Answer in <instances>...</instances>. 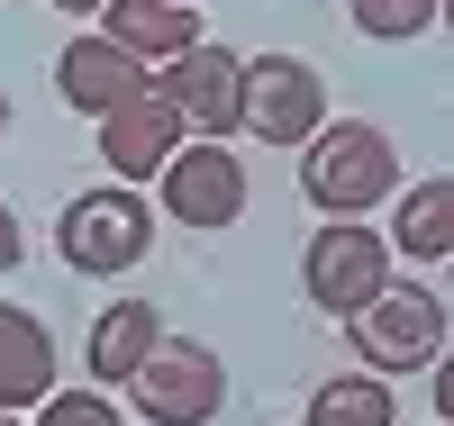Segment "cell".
Segmentation results:
<instances>
[{"label":"cell","instance_id":"6da1fadb","mask_svg":"<svg viewBox=\"0 0 454 426\" xmlns=\"http://www.w3.org/2000/svg\"><path fill=\"white\" fill-rule=\"evenodd\" d=\"M300 190L327 218H364V209H382L400 190V145L372 119H327L309 136V154H300Z\"/></svg>","mask_w":454,"mask_h":426},{"label":"cell","instance_id":"7a4b0ae2","mask_svg":"<svg viewBox=\"0 0 454 426\" xmlns=\"http://www.w3.org/2000/svg\"><path fill=\"white\" fill-rule=\"evenodd\" d=\"M55 254L73 263V273H91V282L137 273V263L155 254V209H145V190H128V182L73 190L64 218H55Z\"/></svg>","mask_w":454,"mask_h":426},{"label":"cell","instance_id":"3957f363","mask_svg":"<svg viewBox=\"0 0 454 426\" xmlns=\"http://www.w3.org/2000/svg\"><path fill=\"white\" fill-rule=\"evenodd\" d=\"M346 354H364V372H382V381L427 372V363L445 354V299H436L427 282H382V290L346 318Z\"/></svg>","mask_w":454,"mask_h":426},{"label":"cell","instance_id":"277c9868","mask_svg":"<svg viewBox=\"0 0 454 426\" xmlns=\"http://www.w3.org/2000/svg\"><path fill=\"white\" fill-rule=\"evenodd\" d=\"M128 399H137L145 426H218V408H227V363H218V345H200V336H164L155 354L137 363Z\"/></svg>","mask_w":454,"mask_h":426},{"label":"cell","instance_id":"5b68a950","mask_svg":"<svg viewBox=\"0 0 454 426\" xmlns=\"http://www.w3.org/2000/svg\"><path fill=\"white\" fill-rule=\"evenodd\" d=\"M237 128L263 145H309L327 128V82L300 55H246V91H237Z\"/></svg>","mask_w":454,"mask_h":426},{"label":"cell","instance_id":"8992f818","mask_svg":"<svg viewBox=\"0 0 454 426\" xmlns=\"http://www.w3.org/2000/svg\"><path fill=\"white\" fill-rule=\"evenodd\" d=\"M391 282V245L372 236L364 218H327L309 245H300V290H309V308H327V318H355V308Z\"/></svg>","mask_w":454,"mask_h":426},{"label":"cell","instance_id":"52a82bcc","mask_svg":"<svg viewBox=\"0 0 454 426\" xmlns=\"http://www.w3.org/2000/svg\"><path fill=\"white\" fill-rule=\"evenodd\" d=\"M155 91H164V109L182 119V136H200V145H218V136H237V91H246V55L237 46H200L192 55H173V64H155Z\"/></svg>","mask_w":454,"mask_h":426},{"label":"cell","instance_id":"ba28073f","mask_svg":"<svg viewBox=\"0 0 454 426\" xmlns=\"http://www.w3.org/2000/svg\"><path fill=\"white\" fill-rule=\"evenodd\" d=\"M155 182H164V218L200 227V236H209V227H237V218H246V200H254L246 164H237L227 145H200V136L182 145V154H173V164H164Z\"/></svg>","mask_w":454,"mask_h":426},{"label":"cell","instance_id":"9c48e42d","mask_svg":"<svg viewBox=\"0 0 454 426\" xmlns=\"http://www.w3.org/2000/svg\"><path fill=\"white\" fill-rule=\"evenodd\" d=\"M173 154H182V119L164 109V91H155V82H145L137 100H119V109L100 119V164L119 173L128 190H137V182H155Z\"/></svg>","mask_w":454,"mask_h":426},{"label":"cell","instance_id":"30bf717a","mask_svg":"<svg viewBox=\"0 0 454 426\" xmlns=\"http://www.w3.org/2000/svg\"><path fill=\"white\" fill-rule=\"evenodd\" d=\"M145 82H155V73H145L137 55H119L100 27H82V36L55 55V91H64V109H82V119H109V109L137 100Z\"/></svg>","mask_w":454,"mask_h":426},{"label":"cell","instance_id":"8fae6325","mask_svg":"<svg viewBox=\"0 0 454 426\" xmlns=\"http://www.w3.org/2000/svg\"><path fill=\"white\" fill-rule=\"evenodd\" d=\"M164 345V308L155 299H109L100 318H91V345H82V363H91V391H128L137 363Z\"/></svg>","mask_w":454,"mask_h":426},{"label":"cell","instance_id":"7c38bea8","mask_svg":"<svg viewBox=\"0 0 454 426\" xmlns=\"http://www.w3.org/2000/svg\"><path fill=\"white\" fill-rule=\"evenodd\" d=\"M100 36L155 73V64H173V55L200 46V10H182V0H109V10H100Z\"/></svg>","mask_w":454,"mask_h":426},{"label":"cell","instance_id":"4fadbf2b","mask_svg":"<svg viewBox=\"0 0 454 426\" xmlns=\"http://www.w3.org/2000/svg\"><path fill=\"white\" fill-rule=\"evenodd\" d=\"M55 391V327L36 318V308H19V299H0V408H36Z\"/></svg>","mask_w":454,"mask_h":426},{"label":"cell","instance_id":"5bb4252c","mask_svg":"<svg viewBox=\"0 0 454 426\" xmlns=\"http://www.w3.org/2000/svg\"><path fill=\"white\" fill-rule=\"evenodd\" d=\"M400 200V218H391V254H409V263H454V173H427V182H409V190H391Z\"/></svg>","mask_w":454,"mask_h":426},{"label":"cell","instance_id":"9a60e30c","mask_svg":"<svg viewBox=\"0 0 454 426\" xmlns=\"http://www.w3.org/2000/svg\"><path fill=\"white\" fill-rule=\"evenodd\" d=\"M309 426H400V399L382 372H336L309 391Z\"/></svg>","mask_w":454,"mask_h":426},{"label":"cell","instance_id":"2e32d148","mask_svg":"<svg viewBox=\"0 0 454 426\" xmlns=\"http://www.w3.org/2000/svg\"><path fill=\"white\" fill-rule=\"evenodd\" d=\"M436 10H445V0H346L355 36H372V46H409V36H427Z\"/></svg>","mask_w":454,"mask_h":426},{"label":"cell","instance_id":"e0dca14e","mask_svg":"<svg viewBox=\"0 0 454 426\" xmlns=\"http://www.w3.org/2000/svg\"><path fill=\"white\" fill-rule=\"evenodd\" d=\"M36 426H128L109 408V391H46L36 399Z\"/></svg>","mask_w":454,"mask_h":426},{"label":"cell","instance_id":"ac0fdd59","mask_svg":"<svg viewBox=\"0 0 454 426\" xmlns=\"http://www.w3.org/2000/svg\"><path fill=\"white\" fill-rule=\"evenodd\" d=\"M19 254H27V236H19V209L0 200V273H19Z\"/></svg>","mask_w":454,"mask_h":426},{"label":"cell","instance_id":"d6986e66","mask_svg":"<svg viewBox=\"0 0 454 426\" xmlns=\"http://www.w3.org/2000/svg\"><path fill=\"white\" fill-rule=\"evenodd\" d=\"M55 10H64V19H100L109 0H55Z\"/></svg>","mask_w":454,"mask_h":426},{"label":"cell","instance_id":"ffe728a7","mask_svg":"<svg viewBox=\"0 0 454 426\" xmlns=\"http://www.w3.org/2000/svg\"><path fill=\"white\" fill-rule=\"evenodd\" d=\"M0 136H10V91H0Z\"/></svg>","mask_w":454,"mask_h":426},{"label":"cell","instance_id":"44dd1931","mask_svg":"<svg viewBox=\"0 0 454 426\" xmlns=\"http://www.w3.org/2000/svg\"><path fill=\"white\" fill-rule=\"evenodd\" d=\"M0 426H19V417H10V408H0Z\"/></svg>","mask_w":454,"mask_h":426},{"label":"cell","instance_id":"7402d4cb","mask_svg":"<svg viewBox=\"0 0 454 426\" xmlns=\"http://www.w3.org/2000/svg\"><path fill=\"white\" fill-rule=\"evenodd\" d=\"M182 10H192V0H182Z\"/></svg>","mask_w":454,"mask_h":426}]
</instances>
